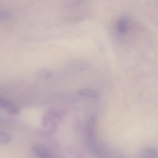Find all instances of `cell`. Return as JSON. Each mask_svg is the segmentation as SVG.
Masks as SVG:
<instances>
[{
    "instance_id": "obj_1",
    "label": "cell",
    "mask_w": 158,
    "mask_h": 158,
    "mask_svg": "<svg viewBox=\"0 0 158 158\" xmlns=\"http://www.w3.org/2000/svg\"><path fill=\"white\" fill-rule=\"evenodd\" d=\"M96 118L92 117L89 119L87 127V141L90 148L94 150L96 146L95 143Z\"/></svg>"
},
{
    "instance_id": "obj_2",
    "label": "cell",
    "mask_w": 158,
    "mask_h": 158,
    "mask_svg": "<svg viewBox=\"0 0 158 158\" xmlns=\"http://www.w3.org/2000/svg\"><path fill=\"white\" fill-rule=\"evenodd\" d=\"M33 152L37 156L43 158L52 157V155L48 149L38 144L33 145L32 147Z\"/></svg>"
},
{
    "instance_id": "obj_3",
    "label": "cell",
    "mask_w": 158,
    "mask_h": 158,
    "mask_svg": "<svg viewBox=\"0 0 158 158\" xmlns=\"http://www.w3.org/2000/svg\"><path fill=\"white\" fill-rule=\"evenodd\" d=\"M117 27L119 31L121 33H124L127 31L129 27V21L125 19L118 21Z\"/></svg>"
},
{
    "instance_id": "obj_4",
    "label": "cell",
    "mask_w": 158,
    "mask_h": 158,
    "mask_svg": "<svg viewBox=\"0 0 158 158\" xmlns=\"http://www.w3.org/2000/svg\"><path fill=\"white\" fill-rule=\"evenodd\" d=\"M140 155L144 157H156L157 153L153 149H144L140 153Z\"/></svg>"
},
{
    "instance_id": "obj_5",
    "label": "cell",
    "mask_w": 158,
    "mask_h": 158,
    "mask_svg": "<svg viewBox=\"0 0 158 158\" xmlns=\"http://www.w3.org/2000/svg\"><path fill=\"white\" fill-rule=\"evenodd\" d=\"M79 95L88 96L92 98H97L99 97L98 93L94 91L88 89H83L78 92Z\"/></svg>"
},
{
    "instance_id": "obj_6",
    "label": "cell",
    "mask_w": 158,
    "mask_h": 158,
    "mask_svg": "<svg viewBox=\"0 0 158 158\" xmlns=\"http://www.w3.org/2000/svg\"><path fill=\"white\" fill-rule=\"evenodd\" d=\"M13 105L11 101L1 98L0 99V107L2 108H10Z\"/></svg>"
},
{
    "instance_id": "obj_7",
    "label": "cell",
    "mask_w": 158,
    "mask_h": 158,
    "mask_svg": "<svg viewBox=\"0 0 158 158\" xmlns=\"http://www.w3.org/2000/svg\"><path fill=\"white\" fill-rule=\"evenodd\" d=\"M12 140L11 136L5 132H1L0 135V142L2 143H7Z\"/></svg>"
},
{
    "instance_id": "obj_8",
    "label": "cell",
    "mask_w": 158,
    "mask_h": 158,
    "mask_svg": "<svg viewBox=\"0 0 158 158\" xmlns=\"http://www.w3.org/2000/svg\"><path fill=\"white\" fill-rule=\"evenodd\" d=\"M19 108L15 106H11L8 110V113L10 114H18L19 112Z\"/></svg>"
}]
</instances>
